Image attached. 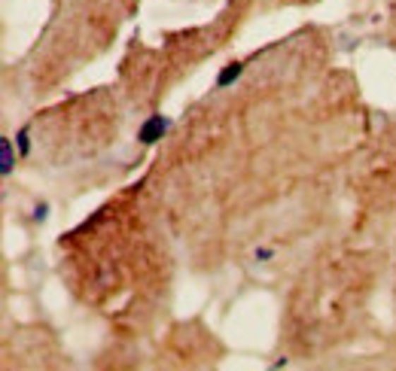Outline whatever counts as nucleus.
Wrapping results in <instances>:
<instances>
[{
	"label": "nucleus",
	"mask_w": 396,
	"mask_h": 371,
	"mask_svg": "<svg viewBox=\"0 0 396 371\" xmlns=\"http://www.w3.org/2000/svg\"><path fill=\"white\" fill-rule=\"evenodd\" d=\"M171 128V119L168 116H162V113H152L147 122L140 125V131H138V140L140 143H156L162 140V134H165Z\"/></svg>",
	"instance_id": "1"
},
{
	"label": "nucleus",
	"mask_w": 396,
	"mask_h": 371,
	"mask_svg": "<svg viewBox=\"0 0 396 371\" xmlns=\"http://www.w3.org/2000/svg\"><path fill=\"white\" fill-rule=\"evenodd\" d=\"M13 164H16V159H13V140L4 138V140H0V174L9 177V174H13Z\"/></svg>",
	"instance_id": "2"
},
{
	"label": "nucleus",
	"mask_w": 396,
	"mask_h": 371,
	"mask_svg": "<svg viewBox=\"0 0 396 371\" xmlns=\"http://www.w3.org/2000/svg\"><path fill=\"white\" fill-rule=\"evenodd\" d=\"M241 73H244V64H241V61H232V64H226V67H223V73L217 76V89H226V85H232V83H235Z\"/></svg>",
	"instance_id": "3"
},
{
	"label": "nucleus",
	"mask_w": 396,
	"mask_h": 371,
	"mask_svg": "<svg viewBox=\"0 0 396 371\" xmlns=\"http://www.w3.org/2000/svg\"><path fill=\"white\" fill-rule=\"evenodd\" d=\"M18 146H22V152H28V131L18 134Z\"/></svg>",
	"instance_id": "4"
},
{
	"label": "nucleus",
	"mask_w": 396,
	"mask_h": 371,
	"mask_svg": "<svg viewBox=\"0 0 396 371\" xmlns=\"http://www.w3.org/2000/svg\"><path fill=\"white\" fill-rule=\"evenodd\" d=\"M256 259H272V250H256Z\"/></svg>",
	"instance_id": "5"
}]
</instances>
